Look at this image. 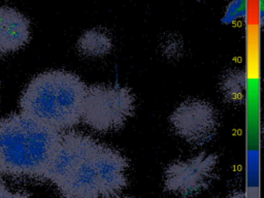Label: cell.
<instances>
[{"mask_svg":"<svg viewBox=\"0 0 264 198\" xmlns=\"http://www.w3.org/2000/svg\"><path fill=\"white\" fill-rule=\"evenodd\" d=\"M8 192H10V189L6 187V185L4 184V182L0 179V198H4Z\"/></svg>","mask_w":264,"mask_h":198,"instance_id":"cell-12","label":"cell"},{"mask_svg":"<svg viewBox=\"0 0 264 198\" xmlns=\"http://www.w3.org/2000/svg\"><path fill=\"white\" fill-rule=\"evenodd\" d=\"M134 108L135 99L130 89L115 85H93L87 88L82 120L95 131H117L133 115Z\"/></svg>","mask_w":264,"mask_h":198,"instance_id":"cell-4","label":"cell"},{"mask_svg":"<svg viewBox=\"0 0 264 198\" xmlns=\"http://www.w3.org/2000/svg\"><path fill=\"white\" fill-rule=\"evenodd\" d=\"M172 130L190 145H202L211 142L219 127L217 110L209 102L187 99L169 117Z\"/></svg>","mask_w":264,"mask_h":198,"instance_id":"cell-5","label":"cell"},{"mask_svg":"<svg viewBox=\"0 0 264 198\" xmlns=\"http://www.w3.org/2000/svg\"><path fill=\"white\" fill-rule=\"evenodd\" d=\"M128 161L117 150L79 132L61 134L44 179L63 198H110L126 187Z\"/></svg>","mask_w":264,"mask_h":198,"instance_id":"cell-1","label":"cell"},{"mask_svg":"<svg viewBox=\"0 0 264 198\" xmlns=\"http://www.w3.org/2000/svg\"><path fill=\"white\" fill-rule=\"evenodd\" d=\"M110 198H131V197H126V196H113Z\"/></svg>","mask_w":264,"mask_h":198,"instance_id":"cell-14","label":"cell"},{"mask_svg":"<svg viewBox=\"0 0 264 198\" xmlns=\"http://www.w3.org/2000/svg\"><path fill=\"white\" fill-rule=\"evenodd\" d=\"M30 39V23L16 8L0 5V56L24 47Z\"/></svg>","mask_w":264,"mask_h":198,"instance_id":"cell-7","label":"cell"},{"mask_svg":"<svg viewBox=\"0 0 264 198\" xmlns=\"http://www.w3.org/2000/svg\"><path fill=\"white\" fill-rule=\"evenodd\" d=\"M61 134L22 113L0 119V174L44 179Z\"/></svg>","mask_w":264,"mask_h":198,"instance_id":"cell-2","label":"cell"},{"mask_svg":"<svg viewBox=\"0 0 264 198\" xmlns=\"http://www.w3.org/2000/svg\"><path fill=\"white\" fill-rule=\"evenodd\" d=\"M77 52L89 59L103 58L110 53L113 42L106 32L99 29L87 31L79 37L76 44Z\"/></svg>","mask_w":264,"mask_h":198,"instance_id":"cell-8","label":"cell"},{"mask_svg":"<svg viewBox=\"0 0 264 198\" xmlns=\"http://www.w3.org/2000/svg\"><path fill=\"white\" fill-rule=\"evenodd\" d=\"M182 50H183V45L179 40L176 39H170L168 42H164L162 47V52L166 59L169 60H174L177 59L182 54Z\"/></svg>","mask_w":264,"mask_h":198,"instance_id":"cell-10","label":"cell"},{"mask_svg":"<svg viewBox=\"0 0 264 198\" xmlns=\"http://www.w3.org/2000/svg\"><path fill=\"white\" fill-rule=\"evenodd\" d=\"M217 163V155L208 153L171 163L164 172L165 190L182 197L202 192L213 181Z\"/></svg>","mask_w":264,"mask_h":198,"instance_id":"cell-6","label":"cell"},{"mask_svg":"<svg viewBox=\"0 0 264 198\" xmlns=\"http://www.w3.org/2000/svg\"><path fill=\"white\" fill-rule=\"evenodd\" d=\"M245 72L240 68L229 69L222 76L220 91L225 101L231 104H242L245 97Z\"/></svg>","mask_w":264,"mask_h":198,"instance_id":"cell-9","label":"cell"},{"mask_svg":"<svg viewBox=\"0 0 264 198\" xmlns=\"http://www.w3.org/2000/svg\"><path fill=\"white\" fill-rule=\"evenodd\" d=\"M228 198H245V194H243V193H235V194L231 195V196Z\"/></svg>","mask_w":264,"mask_h":198,"instance_id":"cell-13","label":"cell"},{"mask_svg":"<svg viewBox=\"0 0 264 198\" xmlns=\"http://www.w3.org/2000/svg\"><path fill=\"white\" fill-rule=\"evenodd\" d=\"M87 86L76 74L50 70L30 81L20 98L21 113L59 132L82 120Z\"/></svg>","mask_w":264,"mask_h":198,"instance_id":"cell-3","label":"cell"},{"mask_svg":"<svg viewBox=\"0 0 264 198\" xmlns=\"http://www.w3.org/2000/svg\"><path fill=\"white\" fill-rule=\"evenodd\" d=\"M4 198H32L29 194H27L26 192H23V191H11L10 190V192L6 194V196Z\"/></svg>","mask_w":264,"mask_h":198,"instance_id":"cell-11","label":"cell"}]
</instances>
